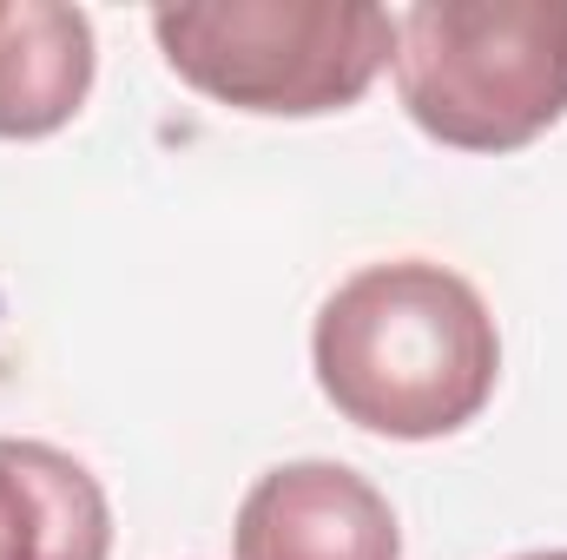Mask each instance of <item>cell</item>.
<instances>
[{"mask_svg": "<svg viewBox=\"0 0 567 560\" xmlns=\"http://www.w3.org/2000/svg\"><path fill=\"white\" fill-rule=\"evenodd\" d=\"M165 66L238 113H343L396 60L377 0H185L152 13Z\"/></svg>", "mask_w": 567, "mask_h": 560, "instance_id": "3", "label": "cell"}, {"mask_svg": "<svg viewBox=\"0 0 567 560\" xmlns=\"http://www.w3.org/2000/svg\"><path fill=\"white\" fill-rule=\"evenodd\" d=\"M238 560H403L383 488L343 462H284L238 508Z\"/></svg>", "mask_w": 567, "mask_h": 560, "instance_id": "4", "label": "cell"}, {"mask_svg": "<svg viewBox=\"0 0 567 560\" xmlns=\"http://www.w3.org/2000/svg\"><path fill=\"white\" fill-rule=\"evenodd\" d=\"M93 93V20L60 0H0V139L60 133Z\"/></svg>", "mask_w": 567, "mask_h": 560, "instance_id": "6", "label": "cell"}, {"mask_svg": "<svg viewBox=\"0 0 567 560\" xmlns=\"http://www.w3.org/2000/svg\"><path fill=\"white\" fill-rule=\"evenodd\" d=\"M310 363L343 422L390 442H435L488 409L502 336L468 278L429 258H396L323 297Z\"/></svg>", "mask_w": 567, "mask_h": 560, "instance_id": "1", "label": "cell"}, {"mask_svg": "<svg viewBox=\"0 0 567 560\" xmlns=\"http://www.w3.org/2000/svg\"><path fill=\"white\" fill-rule=\"evenodd\" d=\"M113 508L100 475L33 435H0V560H106Z\"/></svg>", "mask_w": 567, "mask_h": 560, "instance_id": "5", "label": "cell"}, {"mask_svg": "<svg viewBox=\"0 0 567 560\" xmlns=\"http://www.w3.org/2000/svg\"><path fill=\"white\" fill-rule=\"evenodd\" d=\"M396 93L435 145L515 152L567 120V0H416Z\"/></svg>", "mask_w": 567, "mask_h": 560, "instance_id": "2", "label": "cell"}, {"mask_svg": "<svg viewBox=\"0 0 567 560\" xmlns=\"http://www.w3.org/2000/svg\"><path fill=\"white\" fill-rule=\"evenodd\" d=\"M515 560H567V548H542V554H515Z\"/></svg>", "mask_w": 567, "mask_h": 560, "instance_id": "7", "label": "cell"}]
</instances>
